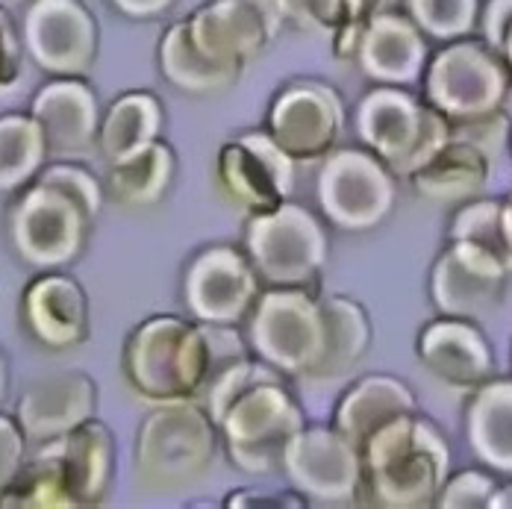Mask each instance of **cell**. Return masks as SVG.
<instances>
[{
  "label": "cell",
  "instance_id": "obj_1",
  "mask_svg": "<svg viewBox=\"0 0 512 509\" xmlns=\"http://www.w3.org/2000/svg\"><path fill=\"white\" fill-rule=\"evenodd\" d=\"M283 21L280 0H215L165 33L159 68L180 92H221L268 48Z\"/></svg>",
  "mask_w": 512,
  "mask_h": 509
},
{
  "label": "cell",
  "instance_id": "obj_2",
  "mask_svg": "<svg viewBox=\"0 0 512 509\" xmlns=\"http://www.w3.org/2000/svg\"><path fill=\"white\" fill-rule=\"evenodd\" d=\"M204 401L230 462L248 474L277 471L286 442L304 427V409L286 377L262 359L245 357L224 368L206 383Z\"/></svg>",
  "mask_w": 512,
  "mask_h": 509
},
{
  "label": "cell",
  "instance_id": "obj_3",
  "mask_svg": "<svg viewBox=\"0 0 512 509\" xmlns=\"http://www.w3.org/2000/svg\"><path fill=\"white\" fill-rule=\"evenodd\" d=\"M103 206V186L83 165H45L9 206V242L36 268H62L83 254Z\"/></svg>",
  "mask_w": 512,
  "mask_h": 509
},
{
  "label": "cell",
  "instance_id": "obj_4",
  "mask_svg": "<svg viewBox=\"0 0 512 509\" xmlns=\"http://www.w3.org/2000/svg\"><path fill=\"white\" fill-rule=\"evenodd\" d=\"M121 368L133 395L148 404L198 401L215 374V327L154 315L127 336Z\"/></svg>",
  "mask_w": 512,
  "mask_h": 509
},
{
  "label": "cell",
  "instance_id": "obj_5",
  "mask_svg": "<svg viewBox=\"0 0 512 509\" xmlns=\"http://www.w3.org/2000/svg\"><path fill=\"white\" fill-rule=\"evenodd\" d=\"M248 348L289 380H321L330 351V312L318 289H262L251 309Z\"/></svg>",
  "mask_w": 512,
  "mask_h": 509
},
{
  "label": "cell",
  "instance_id": "obj_6",
  "mask_svg": "<svg viewBox=\"0 0 512 509\" xmlns=\"http://www.w3.org/2000/svg\"><path fill=\"white\" fill-rule=\"evenodd\" d=\"M218 427L204 404H159L136 436V477L148 492H174L204 477L215 459Z\"/></svg>",
  "mask_w": 512,
  "mask_h": 509
},
{
  "label": "cell",
  "instance_id": "obj_7",
  "mask_svg": "<svg viewBox=\"0 0 512 509\" xmlns=\"http://www.w3.org/2000/svg\"><path fill=\"white\" fill-rule=\"evenodd\" d=\"M245 254L262 289H318L327 236L309 209L286 201L248 221Z\"/></svg>",
  "mask_w": 512,
  "mask_h": 509
},
{
  "label": "cell",
  "instance_id": "obj_8",
  "mask_svg": "<svg viewBox=\"0 0 512 509\" xmlns=\"http://www.w3.org/2000/svg\"><path fill=\"white\" fill-rule=\"evenodd\" d=\"M215 180L230 204L254 218L289 201L295 159L268 133H242L218 151Z\"/></svg>",
  "mask_w": 512,
  "mask_h": 509
},
{
  "label": "cell",
  "instance_id": "obj_9",
  "mask_svg": "<svg viewBox=\"0 0 512 509\" xmlns=\"http://www.w3.org/2000/svg\"><path fill=\"white\" fill-rule=\"evenodd\" d=\"M262 283L245 251L233 245H212L183 271V304L204 321L236 327L254 309Z\"/></svg>",
  "mask_w": 512,
  "mask_h": 509
},
{
  "label": "cell",
  "instance_id": "obj_10",
  "mask_svg": "<svg viewBox=\"0 0 512 509\" xmlns=\"http://www.w3.org/2000/svg\"><path fill=\"white\" fill-rule=\"evenodd\" d=\"M21 36L36 65L53 77H83L98 56V24L80 0H33Z\"/></svg>",
  "mask_w": 512,
  "mask_h": 509
},
{
  "label": "cell",
  "instance_id": "obj_11",
  "mask_svg": "<svg viewBox=\"0 0 512 509\" xmlns=\"http://www.w3.org/2000/svg\"><path fill=\"white\" fill-rule=\"evenodd\" d=\"M339 95L321 83L301 80L286 86L268 109V136L295 162L327 156L342 133Z\"/></svg>",
  "mask_w": 512,
  "mask_h": 509
},
{
  "label": "cell",
  "instance_id": "obj_12",
  "mask_svg": "<svg viewBox=\"0 0 512 509\" xmlns=\"http://www.w3.org/2000/svg\"><path fill=\"white\" fill-rule=\"evenodd\" d=\"M280 468L304 498L348 501L357 492V448L336 427H301L286 442Z\"/></svg>",
  "mask_w": 512,
  "mask_h": 509
},
{
  "label": "cell",
  "instance_id": "obj_13",
  "mask_svg": "<svg viewBox=\"0 0 512 509\" xmlns=\"http://www.w3.org/2000/svg\"><path fill=\"white\" fill-rule=\"evenodd\" d=\"M21 324L48 351L80 348L92 333L89 298L71 274L45 271L21 295Z\"/></svg>",
  "mask_w": 512,
  "mask_h": 509
},
{
  "label": "cell",
  "instance_id": "obj_14",
  "mask_svg": "<svg viewBox=\"0 0 512 509\" xmlns=\"http://www.w3.org/2000/svg\"><path fill=\"white\" fill-rule=\"evenodd\" d=\"M318 201L339 227H368L383 218L389 183L380 165L362 151H339L324 162L318 177Z\"/></svg>",
  "mask_w": 512,
  "mask_h": 509
},
{
  "label": "cell",
  "instance_id": "obj_15",
  "mask_svg": "<svg viewBox=\"0 0 512 509\" xmlns=\"http://www.w3.org/2000/svg\"><path fill=\"white\" fill-rule=\"evenodd\" d=\"M95 404V383L80 371H62L27 386L18 401L15 418L30 445H45L95 418Z\"/></svg>",
  "mask_w": 512,
  "mask_h": 509
},
{
  "label": "cell",
  "instance_id": "obj_16",
  "mask_svg": "<svg viewBox=\"0 0 512 509\" xmlns=\"http://www.w3.org/2000/svg\"><path fill=\"white\" fill-rule=\"evenodd\" d=\"M30 115L39 121L51 156L86 153L98 145L101 106L83 77H53L36 92Z\"/></svg>",
  "mask_w": 512,
  "mask_h": 509
},
{
  "label": "cell",
  "instance_id": "obj_17",
  "mask_svg": "<svg viewBox=\"0 0 512 509\" xmlns=\"http://www.w3.org/2000/svg\"><path fill=\"white\" fill-rule=\"evenodd\" d=\"M45 445H51V451L59 459L74 504L77 507L103 504L115 471V439L109 427L98 418H89L71 433H65L62 439H53Z\"/></svg>",
  "mask_w": 512,
  "mask_h": 509
},
{
  "label": "cell",
  "instance_id": "obj_18",
  "mask_svg": "<svg viewBox=\"0 0 512 509\" xmlns=\"http://www.w3.org/2000/svg\"><path fill=\"white\" fill-rule=\"evenodd\" d=\"M174 171H177V156L162 139H156L133 156L109 165L103 192H109L115 204L127 206V209L154 206L171 189Z\"/></svg>",
  "mask_w": 512,
  "mask_h": 509
},
{
  "label": "cell",
  "instance_id": "obj_19",
  "mask_svg": "<svg viewBox=\"0 0 512 509\" xmlns=\"http://www.w3.org/2000/svg\"><path fill=\"white\" fill-rule=\"evenodd\" d=\"M162 133V103L151 92H130L106 109L98 130V148L109 165L133 156Z\"/></svg>",
  "mask_w": 512,
  "mask_h": 509
},
{
  "label": "cell",
  "instance_id": "obj_20",
  "mask_svg": "<svg viewBox=\"0 0 512 509\" xmlns=\"http://www.w3.org/2000/svg\"><path fill=\"white\" fill-rule=\"evenodd\" d=\"M48 156L45 133L33 115H0V195H15L33 183Z\"/></svg>",
  "mask_w": 512,
  "mask_h": 509
},
{
  "label": "cell",
  "instance_id": "obj_21",
  "mask_svg": "<svg viewBox=\"0 0 512 509\" xmlns=\"http://www.w3.org/2000/svg\"><path fill=\"white\" fill-rule=\"evenodd\" d=\"M362 65L371 71V77L383 80H410L412 71L424 59V42L415 36L407 21L395 15H383L365 30L362 45H359Z\"/></svg>",
  "mask_w": 512,
  "mask_h": 509
},
{
  "label": "cell",
  "instance_id": "obj_22",
  "mask_svg": "<svg viewBox=\"0 0 512 509\" xmlns=\"http://www.w3.org/2000/svg\"><path fill=\"white\" fill-rule=\"evenodd\" d=\"M0 509H77L51 445H36V454L0 492Z\"/></svg>",
  "mask_w": 512,
  "mask_h": 509
},
{
  "label": "cell",
  "instance_id": "obj_23",
  "mask_svg": "<svg viewBox=\"0 0 512 509\" xmlns=\"http://www.w3.org/2000/svg\"><path fill=\"white\" fill-rule=\"evenodd\" d=\"M483 159L471 148H451L442 151L433 162L424 165V171L418 174V186L427 195H471L480 183H483Z\"/></svg>",
  "mask_w": 512,
  "mask_h": 509
},
{
  "label": "cell",
  "instance_id": "obj_24",
  "mask_svg": "<svg viewBox=\"0 0 512 509\" xmlns=\"http://www.w3.org/2000/svg\"><path fill=\"white\" fill-rule=\"evenodd\" d=\"M327 312H330V351H327L321 380H330V377L342 374L348 365H354L362 345H365V318L357 304L330 298Z\"/></svg>",
  "mask_w": 512,
  "mask_h": 509
},
{
  "label": "cell",
  "instance_id": "obj_25",
  "mask_svg": "<svg viewBox=\"0 0 512 509\" xmlns=\"http://www.w3.org/2000/svg\"><path fill=\"white\" fill-rule=\"evenodd\" d=\"M415 18L436 36H451L471 24L474 0H412Z\"/></svg>",
  "mask_w": 512,
  "mask_h": 509
},
{
  "label": "cell",
  "instance_id": "obj_26",
  "mask_svg": "<svg viewBox=\"0 0 512 509\" xmlns=\"http://www.w3.org/2000/svg\"><path fill=\"white\" fill-rule=\"evenodd\" d=\"M27 451H30V442H27L18 418L0 412V492L15 480V474L27 462L30 457Z\"/></svg>",
  "mask_w": 512,
  "mask_h": 509
},
{
  "label": "cell",
  "instance_id": "obj_27",
  "mask_svg": "<svg viewBox=\"0 0 512 509\" xmlns=\"http://www.w3.org/2000/svg\"><path fill=\"white\" fill-rule=\"evenodd\" d=\"M286 18L307 30H336L342 15V0H280Z\"/></svg>",
  "mask_w": 512,
  "mask_h": 509
},
{
  "label": "cell",
  "instance_id": "obj_28",
  "mask_svg": "<svg viewBox=\"0 0 512 509\" xmlns=\"http://www.w3.org/2000/svg\"><path fill=\"white\" fill-rule=\"evenodd\" d=\"M24 42L12 15L0 6V89H9L24 68Z\"/></svg>",
  "mask_w": 512,
  "mask_h": 509
},
{
  "label": "cell",
  "instance_id": "obj_29",
  "mask_svg": "<svg viewBox=\"0 0 512 509\" xmlns=\"http://www.w3.org/2000/svg\"><path fill=\"white\" fill-rule=\"evenodd\" d=\"M309 501L295 492H256V489H239L230 495L227 507H307Z\"/></svg>",
  "mask_w": 512,
  "mask_h": 509
},
{
  "label": "cell",
  "instance_id": "obj_30",
  "mask_svg": "<svg viewBox=\"0 0 512 509\" xmlns=\"http://www.w3.org/2000/svg\"><path fill=\"white\" fill-rule=\"evenodd\" d=\"M112 3L133 18H151V15L165 12L174 0H112Z\"/></svg>",
  "mask_w": 512,
  "mask_h": 509
},
{
  "label": "cell",
  "instance_id": "obj_31",
  "mask_svg": "<svg viewBox=\"0 0 512 509\" xmlns=\"http://www.w3.org/2000/svg\"><path fill=\"white\" fill-rule=\"evenodd\" d=\"M3 395H6V362L0 357V401H3Z\"/></svg>",
  "mask_w": 512,
  "mask_h": 509
}]
</instances>
